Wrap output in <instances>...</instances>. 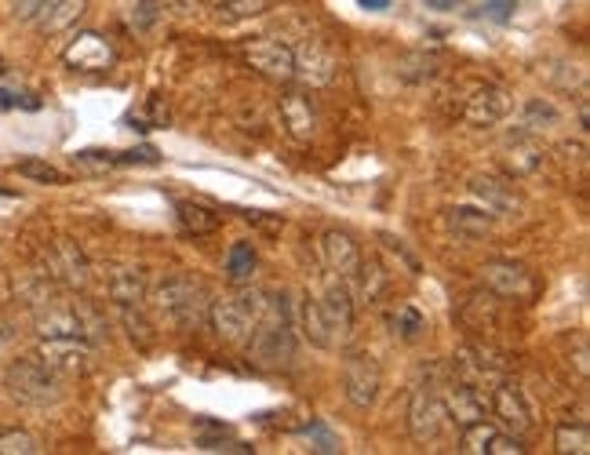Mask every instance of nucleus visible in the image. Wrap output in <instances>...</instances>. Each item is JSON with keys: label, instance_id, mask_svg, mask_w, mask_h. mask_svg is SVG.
Segmentation results:
<instances>
[{"label": "nucleus", "instance_id": "nucleus-12", "mask_svg": "<svg viewBox=\"0 0 590 455\" xmlns=\"http://www.w3.org/2000/svg\"><path fill=\"white\" fill-rule=\"evenodd\" d=\"M321 307L324 321H328V332H332V343H346L354 335V321H357V302H354V291H350V280H328V288L321 291L317 299Z\"/></svg>", "mask_w": 590, "mask_h": 455}, {"label": "nucleus", "instance_id": "nucleus-22", "mask_svg": "<svg viewBox=\"0 0 590 455\" xmlns=\"http://www.w3.org/2000/svg\"><path fill=\"white\" fill-rule=\"evenodd\" d=\"M84 12H87V0H48V4L40 8V15L33 19V26H37L44 37H59L81 23Z\"/></svg>", "mask_w": 590, "mask_h": 455}, {"label": "nucleus", "instance_id": "nucleus-47", "mask_svg": "<svg viewBox=\"0 0 590 455\" xmlns=\"http://www.w3.org/2000/svg\"><path fill=\"white\" fill-rule=\"evenodd\" d=\"M426 8H434V12H452V8H459L463 0H423Z\"/></svg>", "mask_w": 590, "mask_h": 455}, {"label": "nucleus", "instance_id": "nucleus-8", "mask_svg": "<svg viewBox=\"0 0 590 455\" xmlns=\"http://www.w3.org/2000/svg\"><path fill=\"white\" fill-rule=\"evenodd\" d=\"M382 394V368L371 354L354 350L346 354L343 361V397L354 405L357 411L376 408V400Z\"/></svg>", "mask_w": 590, "mask_h": 455}, {"label": "nucleus", "instance_id": "nucleus-2", "mask_svg": "<svg viewBox=\"0 0 590 455\" xmlns=\"http://www.w3.org/2000/svg\"><path fill=\"white\" fill-rule=\"evenodd\" d=\"M262 310H267V291L251 288L245 280L237 291L208 302V324H212V332L226 346H245L251 328H256L262 318Z\"/></svg>", "mask_w": 590, "mask_h": 455}, {"label": "nucleus", "instance_id": "nucleus-42", "mask_svg": "<svg viewBox=\"0 0 590 455\" xmlns=\"http://www.w3.org/2000/svg\"><path fill=\"white\" fill-rule=\"evenodd\" d=\"M529 448H524V441L518 438V433H507V430H496L488 441L485 455H524Z\"/></svg>", "mask_w": 590, "mask_h": 455}, {"label": "nucleus", "instance_id": "nucleus-34", "mask_svg": "<svg viewBox=\"0 0 590 455\" xmlns=\"http://www.w3.org/2000/svg\"><path fill=\"white\" fill-rule=\"evenodd\" d=\"M437 73H441V62L434 56H423V51H415V56H404L398 62V77L409 81V84H423V81H434Z\"/></svg>", "mask_w": 590, "mask_h": 455}, {"label": "nucleus", "instance_id": "nucleus-40", "mask_svg": "<svg viewBox=\"0 0 590 455\" xmlns=\"http://www.w3.org/2000/svg\"><path fill=\"white\" fill-rule=\"evenodd\" d=\"M19 176H26L33 182H44V187H59V182H66V176L55 165H48V160H37V157H26L19 165Z\"/></svg>", "mask_w": 590, "mask_h": 455}, {"label": "nucleus", "instance_id": "nucleus-15", "mask_svg": "<svg viewBox=\"0 0 590 455\" xmlns=\"http://www.w3.org/2000/svg\"><path fill=\"white\" fill-rule=\"evenodd\" d=\"M114 59H117L114 45H109L103 34H95V29L76 34L62 51V62L76 73H103V70L114 67Z\"/></svg>", "mask_w": 590, "mask_h": 455}, {"label": "nucleus", "instance_id": "nucleus-33", "mask_svg": "<svg viewBox=\"0 0 590 455\" xmlns=\"http://www.w3.org/2000/svg\"><path fill=\"white\" fill-rule=\"evenodd\" d=\"M554 124H562V110L551 99H529L521 106V128H529V132H543Z\"/></svg>", "mask_w": 590, "mask_h": 455}, {"label": "nucleus", "instance_id": "nucleus-27", "mask_svg": "<svg viewBox=\"0 0 590 455\" xmlns=\"http://www.w3.org/2000/svg\"><path fill=\"white\" fill-rule=\"evenodd\" d=\"M357 285V296L365 299V302H376L382 291H387L390 285V274H387V266L379 263V259H365L361 255V263L354 270V277H350Z\"/></svg>", "mask_w": 590, "mask_h": 455}, {"label": "nucleus", "instance_id": "nucleus-1", "mask_svg": "<svg viewBox=\"0 0 590 455\" xmlns=\"http://www.w3.org/2000/svg\"><path fill=\"white\" fill-rule=\"evenodd\" d=\"M245 350L262 368L292 364L295 357V318L288 307V296H267V310H262L259 324L245 339Z\"/></svg>", "mask_w": 590, "mask_h": 455}, {"label": "nucleus", "instance_id": "nucleus-26", "mask_svg": "<svg viewBox=\"0 0 590 455\" xmlns=\"http://www.w3.org/2000/svg\"><path fill=\"white\" fill-rule=\"evenodd\" d=\"M299 332H303V339L317 346V350H332V332H328V321H324V313L321 307H317V299L314 296H306L303 299V307H299Z\"/></svg>", "mask_w": 590, "mask_h": 455}, {"label": "nucleus", "instance_id": "nucleus-3", "mask_svg": "<svg viewBox=\"0 0 590 455\" xmlns=\"http://www.w3.org/2000/svg\"><path fill=\"white\" fill-rule=\"evenodd\" d=\"M208 302H212L208 288L190 274H175L168 280H161L157 291H153V310L182 332H193L208 324Z\"/></svg>", "mask_w": 590, "mask_h": 455}, {"label": "nucleus", "instance_id": "nucleus-43", "mask_svg": "<svg viewBox=\"0 0 590 455\" xmlns=\"http://www.w3.org/2000/svg\"><path fill=\"white\" fill-rule=\"evenodd\" d=\"M0 106L4 110H40V99L37 95H22V92H0Z\"/></svg>", "mask_w": 590, "mask_h": 455}, {"label": "nucleus", "instance_id": "nucleus-9", "mask_svg": "<svg viewBox=\"0 0 590 455\" xmlns=\"http://www.w3.org/2000/svg\"><path fill=\"white\" fill-rule=\"evenodd\" d=\"M488 411L503 422V430L518 433V438H524V433L535 427V408H532L529 394L521 390V383H514V379H507V375L492 386Z\"/></svg>", "mask_w": 590, "mask_h": 455}, {"label": "nucleus", "instance_id": "nucleus-5", "mask_svg": "<svg viewBox=\"0 0 590 455\" xmlns=\"http://www.w3.org/2000/svg\"><path fill=\"white\" fill-rule=\"evenodd\" d=\"M37 357L62 379H84L95 372V346L81 339V335H55V339H40Z\"/></svg>", "mask_w": 590, "mask_h": 455}, {"label": "nucleus", "instance_id": "nucleus-32", "mask_svg": "<svg viewBox=\"0 0 590 455\" xmlns=\"http://www.w3.org/2000/svg\"><path fill=\"white\" fill-rule=\"evenodd\" d=\"M212 12L223 19V23H245V19H256L262 15L273 0H208Z\"/></svg>", "mask_w": 590, "mask_h": 455}, {"label": "nucleus", "instance_id": "nucleus-18", "mask_svg": "<svg viewBox=\"0 0 590 455\" xmlns=\"http://www.w3.org/2000/svg\"><path fill=\"white\" fill-rule=\"evenodd\" d=\"M281 124L295 143H314L317 128H321V117H317V106L306 92H284L281 95Z\"/></svg>", "mask_w": 590, "mask_h": 455}, {"label": "nucleus", "instance_id": "nucleus-35", "mask_svg": "<svg viewBox=\"0 0 590 455\" xmlns=\"http://www.w3.org/2000/svg\"><path fill=\"white\" fill-rule=\"evenodd\" d=\"M120 310V321H125L128 328V339L131 346H139V350H150L153 343H157V332H153V324L142 318L139 307H117Z\"/></svg>", "mask_w": 590, "mask_h": 455}, {"label": "nucleus", "instance_id": "nucleus-7", "mask_svg": "<svg viewBox=\"0 0 590 455\" xmlns=\"http://www.w3.org/2000/svg\"><path fill=\"white\" fill-rule=\"evenodd\" d=\"M507 372H510L507 354H499L496 346H485V343H470L452 357V379H463V383H474L481 390L485 386L492 390Z\"/></svg>", "mask_w": 590, "mask_h": 455}, {"label": "nucleus", "instance_id": "nucleus-19", "mask_svg": "<svg viewBox=\"0 0 590 455\" xmlns=\"http://www.w3.org/2000/svg\"><path fill=\"white\" fill-rule=\"evenodd\" d=\"M335 70L339 62L321 40H303V45L295 48V81L310 84V88H324V84L335 81Z\"/></svg>", "mask_w": 590, "mask_h": 455}, {"label": "nucleus", "instance_id": "nucleus-30", "mask_svg": "<svg viewBox=\"0 0 590 455\" xmlns=\"http://www.w3.org/2000/svg\"><path fill=\"white\" fill-rule=\"evenodd\" d=\"M256 266H259L256 244L237 241V244L226 252V277L234 280V285H245V280H251V274H256Z\"/></svg>", "mask_w": 590, "mask_h": 455}, {"label": "nucleus", "instance_id": "nucleus-17", "mask_svg": "<svg viewBox=\"0 0 590 455\" xmlns=\"http://www.w3.org/2000/svg\"><path fill=\"white\" fill-rule=\"evenodd\" d=\"M441 400H445L448 419H452L456 427H470V422H477V419L488 416L485 390L474 386V383H463V379H448Z\"/></svg>", "mask_w": 590, "mask_h": 455}, {"label": "nucleus", "instance_id": "nucleus-38", "mask_svg": "<svg viewBox=\"0 0 590 455\" xmlns=\"http://www.w3.org/2000/svg\"><path fill=\"white\" fill-rule=\"evenodd\" d=\"M40 441L26 430H0V455H37Z\"/></svg>", "mask_w": 590, "mask_h": 455}, {"label": "nucleus", "instance_id": "nucleus-46", "mask_svg": "<svg viewBox=\"0 0 590 455\" xmlns=\"http://www.w3.org/2000/svg\"><path fill=\"white\" fill-rule=\"evenodd\" d=\"M587 357H590L587 354V339H579V346H576V372L583 375V379L590 375V361H587Z\"/></svg>", "mask_w": 590, "mask_h": 455}, {"label": "nucleus", "instance_id": "nucleus-44", "mask_svg": "<svg viewBox=\"0 0 590 455\" xmlns=\"http://www.w3.org/2000/svg\"><path fill=\"white\" fill-rule=\"evenodd\" d=\"M44 4H48V0H11V12H15L19 23H33Z\"/></svg>", "mask_w": 590, "mask_h": 455}, {"label": "nucleus", "instance_id": "nucleus-14", "mask_svg": "<svg viewBox=\"0 0 590 455\" xmlns=\"http://www.w3.org/2000/svg\"><path fill=\"white\" fill-rule=\"evenodd\" d=\"M481 280H485V288L492 296L514 299V302L532 299V291H535L532 274L521 263H514V259H488V263L481 266Z\"/></svg>", "mask_w": 590, "mask_h": 455}, {"label": "nucleus", "instance_id": "nucleus-10", "mask_svg": "<svg viewBox=\"0 0 590 455\" xmlns=\"http://www.w3.org/2000/svg\"><path fill=\"white\" fill-rule=\"evenodd\" d=\"M448 427L445 400L437 394V386H415L409 397V433L415 444H434L441 441Z\"/></svg>", "mask_w": 590, "mask_h": 455}, {"label": "nucleus", "instance_id": "nucleus-37", "mask_svg": "<svg viewBox=\"0 0 590 455\" xmlns=\"http://www.w3.org/2000/svg\"><path fill=\"white\" fill-rule=\"evenodd\" d=\"M164 19V0H135V8L128 12V26L135 34H153Z\"/></svg>", "mask_w": 590, "mask_h": 455}, {"label": "nucleus", "instance_id": "nucleus-29", "mask_svg": "<svg viewBox=\"0 0 590 455\" xmlns=\"http://www.w3.org/2000/svg\"><path fill=\"white\" fill-rule=\"evenodd\" d=\"M175 215H179L182 230L193 234V237H204V234H215L219 230V215L212 208H204V204L182 201V204H175Z\"/></svg>", "mask_w": 590, "mask_h": 455}, {"label": "nucleus", "instance_id": "nucleus-16", "mask_svg": "<svg viewBox=\"0 0 590 455\" xmlns=\"http://www.w3.org/2000/svg\"><path fill=\"white\" fill-rule=\"evenodd\" d=\"M510 92L499 88V84H481V88L470 92V99L463 106V121L470 128H496L503 117L510 113Z\"/></svg>", "mask_w": 590, "mask_h": 455}, {"label": "nucleus", "instance_id": "nucleus-13", "mask_svg": "<svg viewBox=\"0 0 590 455\" xmlns=\"http://www.w3.org/2000/svg\"><path fill=\"white\" fill-rule=\"evenodd\" d=\"M499 160H503V168H507V176H514V179L535 176L546 160V146L540 143V135L529 132V128H518V132H510L503 139Z\"/></svg>", "mask_w": 590, "mask_h": 455}, {"label": "nucleus", "instance_id": "nucleus-25", "mask_svg": "<svg viewBox=\"0 0 590 455\" xmlns=\"http://www.w3.org/2000/svg\"><path fill=\"white\" fill-rule=\"evenodd\" d=\"M445 226L456 237H467V241H485L492 237V226H496V215H488L485 208H448L445 212Z\"/></svg>", "mask_w": 590, "mask_h": 455}, {"label": "nucleus", "instance_id": "nucleus-20", "mask_svg": "<svg viewBox=\"0 0 590 455\" xmlns=\"http://www.w3.org/2000/svg\"><path fill=\"white\" fill-rule=\"evenodd\" d=\"M470 193H474L481 208H485L488 215H496V219H507V215L521 212V193L514 190L507 179L474 176V179H470Z\"/></svg>", "mask_w": 590, "mask_h": 455}, {"label": "nucleus", "instance_id": "nucleus-28", "mask_svg": "<svg viewBox=\"0 0 590 455\" xmlns=\"http://www.w3.org/2000/svg\"><path fill=\"white\" fill-rule=\"evenodd\" d=\"M387 328L398 335V339L404 343H415L420 335L426 332V318L415 307H409V302H401V307H393L387 313Z\"/></svg>", "mask_w": 590, "mask_h": 455}, {"label": "nucleus", "instance_id": "nucleus-49", "mask_svg": "<svg viewBox=\"0 0 590 455\" xmlns=\"http://www.w3.org/2000/svg\"><path fill=\"white\" fill-rule=\"evenodd\" d=\"M579 132H590V117H587V103H579Z\"/></svg>", "mask_w": 590, "mask_h": 455}, {"label": "nucleus", "instance_id": "nucleus-48", "mask_svg": "<svg viewBox=\"0 0 590 455\" xmlns=\"http://www.w3.org/2000/svg\"><path fill=\"white\" fill-rule=\"evenodd\" d=\"M361 8H368V12H382V8H390V0H361Z\"/></svg>", "mask_w": 590, "mask_h": 455}, {"label": "nucleus", "instance_id": "nucleus-6", "mask_svg": "<svg viewBox=\"0 0 590 455\" xmlns=\"http://www.w3.org/2000/svg\"><path fill=\"white\" fill-rule=\"evenodd\" d=\"M44 277L59 288L84 291L92 285V263H87V255L81 252V244L70 241V237H59V241L44 252Z\"/></svg>", "mask_w": 590, "mask_h": 455}, {"label": "nucleus", "instance_id": "nucleus-39", "mask_svg": "<svg viewBox=\"0 0 590 455\" xmlns=\"http://www.w3.org/2000/svg\"><path fill=\"white\" fill-rule=\"evenodd\" d=\"M303 433L310 438V444H314V452H321V455H335L343 444H339V438H335V430L328 427V422H321V419H310L303 427Z\"/></svg>", "mask_w": 590, "mask_h": 455}, {"label": "nucleus", "instance_id": "nucleus-4", "mask_svg": "<svg viewBox=\"0 0 590 455\" xmlns=\"http://www.w3.org/2000/svg\"><path fill=\"white\" fill-rule=\"evenodd\" d=\"M4 390L11 394V400L26 408H48L59 405L66 394V379L55 375L40 357H19V361L8 364L4 372Z\"/></svg>", "mask_w": 590, "mask_h": 455}, {"label": "nucleus", "instance_id": "nucleus-21", "mask_svg": "<svg viewBox=\"0 0 590 455\" xmlns=\"http://www.w3.org/2000/svg\"><path fill=\"white\" fill-rule=\"evenodd\" d=\"M361 255H365V252H361V244L346 230H324V237H321V263H324V270L332 277H339V280L354 277Z\"/></svg>", "mask_w": 590, "mask_h": 455}, {"label": "nucleus", "instance_id": "nucleus-31", "mask_svg": "<svg viewBox=\"0 0 590 455\" xmlns=\"http://www.w3.org/2000/svg\"><path fill=\"white\" fill-rule=\"evenodd\" d=\"M554 452L557 455H587L590 452L587 422H562V427L554 430Z\"/></svg>", "mask_w": 590, "mask_h": 455}, {"label": "nucleus", "instance_id": "nucleus-24", "mask_svg": "<svg viewBox=\"0 0 590 455\" xmlns=\"http://www.w3.org/2000/svg\"><path fill=\"white\" fill-rule=\"evenodd\" d=\"M456 318L467 332H496L499 296H492V291H474V296L463 299V307H459Z\"/></svg>", "mask_w": 590, "mask_h": 455}, {"label": "nucleus", "instance_id": "nucleus-23", "mask_svg": "<svg viewBox=\"0 0 590 455\" xmlns=\"http://www.w3.org/2000/svg\"><path fill=\"white\" fill-rule=\"evenodd\" d=\"M106 296L117 307H142L146 302V270L142 266H120L106 280Z\"/></svg>", "mask_w": 590, "mask_h": 455}, {"label": "nucleus", "instance_id": "nucleus-36", "mask_svg": "<svg viewBox=\"0 0 590 455\" xmlns=\"http://www.w3.org/2000/svg\"><path fill=\"white\" fill-rule=\"evenodd\" d=\"M499 427H492L488 419H477L470 422V427H459V452L463 455H485L492 433H496Z\"/></svg>", "mask_w": 590, "mask_h": 455}, {"label": "nucleus", "instance_id": "nucleus-45", "mask_svg": "<svg viewBox=\"0 0 590 455\" xmlns=\"http://www.w3.org/2000/svg\"><path fill=\"white\" fill-rule=\"evenodd\" d=\"M481 12H485L488 19H496V23H507L510 12H514V0H492V4H485Z\"/></svg>", "mask_w": 590, "mask_h": 455}, {"label": "nucleus", "instance_id": "nucleus-41", "mask_svg": "<svg viewBox=\"0 0 590 455\" xmlns=\"http://www.w3.org/2000/svg\"><path fill=\"white\" fill-rule=\"evenodd\" d=\"M229 438V427L226 422H212V419H201L193 430V441L201 444L208 452H223V441Z\"/></svg>", "mask_w": 590, "mask_h": 455}, {"label": "nucleus", "instance_id": "nucleus-11", "mask_svg": "<svg viewBox=\"0 0 590 455\" xmlns=\"http://www.w3.org/2000/svg\"><path fill=\"white\" fill-rule=\"evenodd\" d=\"M245 59L248 67L267 81L288 84L295 81V48L284 45L278 37H251L245 40Z\"/></svg>", "mask_w": 590, "mask_h": 455}]
</instances>
